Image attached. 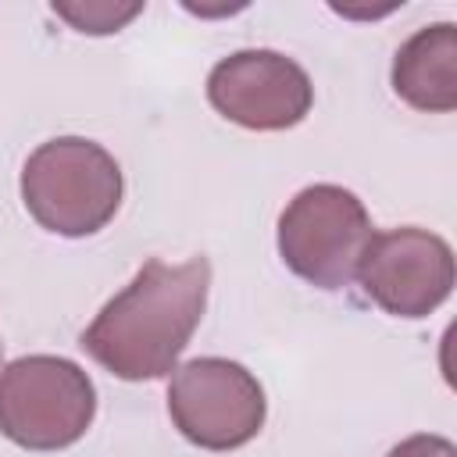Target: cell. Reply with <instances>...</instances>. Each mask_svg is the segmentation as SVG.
<instances>
[{
	"instance_id": "cell-1",
	"label": "cell",
	"mask_w": 457,
	"mask_h": 457,
	"mask_svg": "<svg viewBox=\"0 0 457 457\" xmlns=\"http://www.w3.org/2000/svg\"><path fill=\"white\" fill-rule=\"evenodd\" d=\"M211 289V261L189 257L168 264L150 257L132 282L114 293L79 336V346L125 382L164 378L179 368Z\"/></svg>"
},
{
	"instance_id": "cell-5",
	"label": "cell",
	"mask_w": 457,
	"mask_h": 457,
	"mask_svg": "<svg viewBox=\"0 0 457 457\" xmlns=\"http://www.w3.org/2000/svg\"><path fill=\"white\" fill-rule=\"evenodd\" d=\"M268 400L253 371L228 357H193L171 371L168 418L200 450H239L264 428Z\"/></svg>"
},
{
	"instance_id": "cell-11",
	"label": "cell",
	"mask_w": 457,
	"mask_h": 457,
	"mask_svg": "<svg viewBox=\"0 0 457 457\" xmlns=\"http://www.w3.org/2000/svg\"><path fill=\"white\" fill-rule=\"evenodd\" d=\"M0 357H4V343H0Z\"/></svg>"
},
{
	"instance_id": "cell-6",
	"label": "cell",
	"mask_w": 457,
	"mask_h": 457,
	"mask_svg": "<svg viewBox=\"0 0 457 457\" xmlns=\"http://www.w3.org/2000/svg\"><path fill=\"white\" fill-rule=\"evenodd\" d=\"M357 282L386 314L425 318L453 293V250L443 236L418 225L371 232Z\"/></svg>"
},
{
	"instance_id": "cell-8",
	"label": "cell",
	"mask_w": 457,
	"mask_h": 457,
	"mask_svg": "<svg viewBox=\"0 0 457 457\" xmlns=\"http://www.w3.org/2000/svg\"><path fill=\"white\" fill-rule=\"evenodd\" d=\"M389 82L407 107L450 114L457 107V25L436 21L400 43Z\"/></svg>"
},
{
	"instance_id": "cell-7",
	"label": "cell",
	"mask_w": 457,
	"mask_h": 457,
	"mask_svg": "<svg viewBox=\"0 0 457 457\" xmlns=\"http://www.w3.org/2000/svg\"><path fill=\"white\" fill-rule=\"evenodd\" d=\"M211 107L253 132H282L311 114V75L278 50H236L207 75Z\"/></svg>"
},
{
	"instance_id": "cell-4",
	"label": "cell",
	"mask_w": 457,
	"mask_h": 457,
	"mask_svg": "<svg viewBox=\"0 0 457 457\" xmlns=\"http://www.w3.org/2000/svg\"><path fill=\"white\" fill-rule=\"evenodd\" d=\"M371 239V218L357 193L314 182L300 189L286 211L278 214V257L282 264L318 286V289H346L357 278V264Z\"/></svg>"
},
{
	"instance_id": "cell-9",
	"label": "cell",
	"mask_w": 457,
	"mask_h": 457,
	"mask_svg": "<svg viewBox=\"0 0 457 457\" xmlns=\"http://www.w3.org/2000/svg\"><path fill=\"white\" fill-rule=\"evenodd\" d=\"M50 11L64 21H71L75 32L111 36L121 25H129L143 11V4H54Z\"/></svg>"
},
{
	"instance_id": "cell-10",
	"label": "cell",
	"mask_w": 457,
	"mask_h": 457,
	"mask_svg": "<svg viewBox=\"0 0 457 457\" xmlns=\"http://www.w3.org/2000/svg\"><path fill=\"white\" fill-rule=\"evenodd\" d=\"M386 457H457V446L446 439V436H436V432H418V436H407L400 439Z\"/></svg>"
},
{
	"instance_id": "cell-3",
	"label": "cell",
	"mask_w": 457,
	"mask_h": 457,
	"mask_svg": "<svg viewBox=\"0 0 457 457\" xmlns=\"http://www.w3.org/2000/svg\"><path fill=\"white\" fill-rule=\"evenodd\" d=\"M93 414V378L68 357L29 353L0 371V436L21 450H64L86 436Z\"/></svg>"
},
{
	"instance_id": "cell-2",
	"label": "cell",
	"mask_w": 457,
	"mask_h": 457,
	"mask_svg": "<svg viewBox=\"0 0 457 457\" xmlns=\"http://www.w3.org/2000/svg\"><path fill=\"white\" fill-rule=\"evenodd\" d=\"M125 179L118 161L93 139L57 136L39 143L21 168V204L54 236L82 239L100 232L121 207Z\"/></svg>"
}]
</instances>
